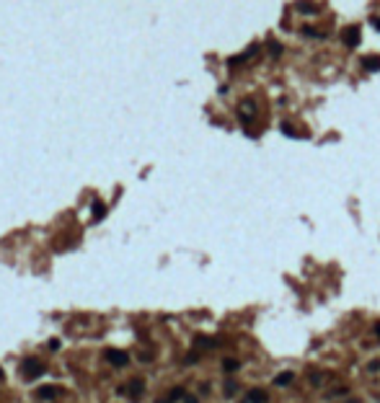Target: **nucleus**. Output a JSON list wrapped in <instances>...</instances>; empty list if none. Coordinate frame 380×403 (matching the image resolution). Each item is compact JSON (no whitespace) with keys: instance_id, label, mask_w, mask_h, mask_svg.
I'll return each mask as SVG.
<instances>
[{"instance_id":"f257e3e1","label":"nucleus","mask_w":380,"mask_h":403,"mask_svg":"<svg viewBox=\"0 0 380 403\" xmlns=\"http://www.w3.org/2000/svg\"><path fill=\"white\" fill-rule=\"evenodd\" d=\"M342 39H344V44L349 49H354L357 44H360V39H362V34H360V26H347L344 31H342Z\"/></svg>"},{"instance_id":"f03ea898","label":"nucleus","mask_w":380,"mask_h":403,"mask_svg":"<svg viewBox=\"0 0 380 403\" xmlns=\"http://www.w3.org/2000/svg\"><path fill=\"white\" fill-rule=\"evenodd\" d=\"M106 362H111L114 367H127V362H129V357L124 354V351H117V349H109L106 351Z\"/></svg>"},{"instance_id":"7ed1b4c3","label":"nucleus","mask_w":380,"mask_h":403,"mask_svg":"<svg viewBox=\"0 0 380 403\" xmlns=\"http://www.w3.org/2000/svg\"><path fill=\"white\" fill-rule=\"evenodd\" d=\"M256 52H259V44H251V47H249V49H246L243 55H235V57H230V60H228V65H230V67H235V65H241V62H246V60H251V57H254Z\"/></svg>"},{"instance_id":"20e7f679","label":"nucleus","mask_w":380,"mask_h":403,"mask_svg":"<svg viewBox=\"0 0 380 403\" xmlns=\"http://www.w3.org/2000/svg\"><path fill=\"white\" fill-rule=\"evenodd\" d=\"M254 114H256L254 101H243V104L238 106V117H241L243 122H251V119H254Z\"/></svg>"},{"instance_id":"39448f33","label":"nucleus","mask_w":380,"mask_h":403,"mask_svg":"<svg viewBox=\"0 0 380 403\" xmlns=\"http://www.w3.org/2000/svg\"><path fill=\"white\" fill-rule=\"evenodd\" d=\"M295 11H300V13H305V16H313V13H318V6L313 3V0H298Z\"/></svg>"},{"instance_id":"423d86ee","label":"nucleus","mask_w":380,"mask_h":403,"mask_svg":"<svg viewBox=\"0 0 380 403\" xmlns=\"http://www.w3.org/2000/svg\"><path fill=\"white\" fill-rule=\"evenodd\" d=\"M362 67H365V70H370V73H377L380 70V57L377 55H365L362 57Z\"/></svg>"},{"instance_id":"0eeeda50","label":"nucleus","mask_w":380,"mask_h":403,"mask_svg":"<svg viewBox=\"0 0 380 403\" xmlns=\"http://www.w3.org/2000/svg\"><path fill=\"white\" fill-rule=\"evenodd\" d=\"M24 372H26V377H39V375H41V362L26 360V362H24Z\"/></svg>"},{"instance_id":"6e6552de","label":"nucleus","mask_w":380,"mask_h":403,"mask_svg":"<svg viewBox=\"0 0 380 403\" xmlns=\"http://www.w3.org/2000/svg\"><path fill=\"white\" fill-rule=\"evenodd\" d=\"M295 380V372H279L277 377H274V385H279V388H284V385H290Z\"/></svg>"},{"instance_id":"1a4fd4ad","label":"nucleus","mask_w":380,"mask_h":403,"mask_svg":"<svg viewBox=\"0 0 380 403\" xmlns=\"http://www.w3.org/2000/svg\"><path fill=\"white\" fill-rule=\"evenodd\" d=\"M39 398H41V400H52V398H57V388H52V385H44V388L39 390Z\"/></svg>"},{"instance_id":"9d476101","label":"nucleus","mask_w":380,"mask_h":403,"mask_svg":"<svg viewBox=\"0 0 380 403\" xmlns=\"http://www.w3.org/2000/svg\"><path fill=\"white\" fill-rule=\"evenodd\" d=\"M266 398L269 395H266L264 390H251L249 393V403H266Z\"/></svg>"},{"instance_id":"9b49d317","label":"nucleus","mask_w":380,"mask_h":403,"mask_svg":"<svg viewBox=\"0 0 380 403\" xmlns=\"http://www.w3.org/2000/svg\"><path fill=\"white\" fill-rule=\"evenodd\" d=\"M184 398H186L184 388H173V390H171V395H168V403H176V400H184Z\"/></svg>"},{"instance_id":"f8f14e48","label":"nucleus","mask_w":380,"mask_h":403,"mask_svg":"<svg viewBox=\"0 0 380 403\" xmlns=\"http://www.w3.org/2000/svg\"><path fill=\"white\" fill-rule=\"evenodd\" d=\"M132 398H140L142 395V380H132Z\"/></svg>"},{"instance_id":"ddd939ff","label":"nucleus","mask_w":380,"mask_h":403,"mask_svg":"<svg viewBox=\"0 0 380 403\" xmlns=\"http://www.w3.org/2000/svg\"><path fill=\"white\" fill-rule=\"evenodd\" d=\"M222 370H225V372H235L238 370V360H225V362H222Z\"/></svg>"},{"instance_id":"4468645a","label":"nucleus","mask_w":380,"mask_h":403,"mask_svg":"<svg viewBox=\"0 0 380 403\" xmlns=\"http://www.w3.org/2000/svg\"><path fill=\"white\" fill-rule=\"evenodd\" d=\"M104 212H106L104 202H93V217H104Z\"/></svg>"},{"instance_id":"2eb2a0df","label":"nucleus","mask_w":380,"mask_h":403,"mask_svg":"<svg viewBox=\"0 0 380 403\" xmlns=\"http://www.w3.org/2000/svg\"><path fill=\"white\" fill-rule=\"evenodd\" d=\"M269 52H272L274 57H279V55H282V44H279V41H269Z\"/></svg>"},{"instance_id":"dca6fc26","label":"nucleus","mask_w":380,"mask_h":403,"mask_svg":"<svg viewBox=\"0 0 380 403\" xmlns=\"http://www.w3.org/2000/svg\"><path fill=\"white\" fill-rule=\"evenodd\" d=\"M303 34H305V36H316V39H323V36H326L323 31H316V29H303Z\"/></svg>"},{"instance_id":"f3484780","label":"nucleus","mask_w":380,"mask_h":403,"mask_svg":"<svg viewBox=\"0 0 380 403\" xmlns=\"http://www.w3.org/2000/svg\"><path fill=\"white\" fill-rule=\"evenodd\" d=\"M235 390H238V388H235V383H228V385H225V395H228V398H230V395H235Z\"/></svg>"},{"instance_id":"a211bd4d","label":"nucleus","mask_w":380,"mask_h":403,"mask_svg":"<svg viewBox=\"0 0 380 403\" xmlns=\"http://www.w3.org/2000/svg\"><path fill=\"white\" fill-rule=\"evenodd\" d=\"M50 349H52V351H57V349H60V341H57V339H52V341H50Z\"/></svg>"},{"instance_id":"6ab92c4d","label":"nucleus","mask_w":380,"mask_h":403,"mask_svg":"<svg viewBox=\"0 0 380 403\" xmlns=\"http://www.w3.org/2000/svg\"><path fill=\"white\" fill-rule=\"evenodd\" d=\"M372 26L380 31V16H372Z\"/></svg>"},{"instance_id":"aec40b11","label":"nucleus","mask_w":380,"mask_h":403,"mask_svg":"<svg viewBox=\"0 0 380 403\" xmlns=\"http://www.w3.org/2000/svg\"><path fill=\"white\" fill-rule=\"evenodd\" d=\"M184 403H199V400H197V398H192V395H186V398H184Z\"/></svg>"},{"instance_id":"412c9836","label":"nucleus","mask_w":380,"mask_h":403,"mask_svg":"<svg viewBox=\"0 0 380 403\" xmlns=\"http://www.w3.org/2000/svg\"><path fill=\"white\" fill-rule=\"evenodd\" d=\"M375 333H377V336H380V323H375Z\"/></svg>"},{"instance_id":"4be33fe9","label":"nucleus","mask_w":380,"mask_h":403,"mask_svg":"<svg viewBox=\"0 0 380 403\" xmlns=\"http://www.w3.org/2000/svg\"><path fill=\"white\" fill-rule=\"evenodd\" d=\"M349 403H360V400H349Z\"/></svg>"},{"instance_id":"5701e85b","label":"nucleus","mask_w":380,"mask_h":403,"mask_svg":"<svg viewBox=\"0 0 380 403\" xmlns=\"http://www.w3.org/2000/svg\"><path fill=\"white\" fill-rule=\"evenodd\" d=\"M158 403H168V400H158Z\"/></svg>"},{"instance_id":"b1692460","label":"nucleus","mask_w":380,"mask_h":403,"mask_svg":"<svg viewBox=\"0 0 380 403\" xmlns=\"http://www.w3.org/2000/svg\"><path fill=\"white\" fill-rule=\"evenodd\" d=\"M0 377H3V372H0Z\"/></svg>"}]
</instances>
